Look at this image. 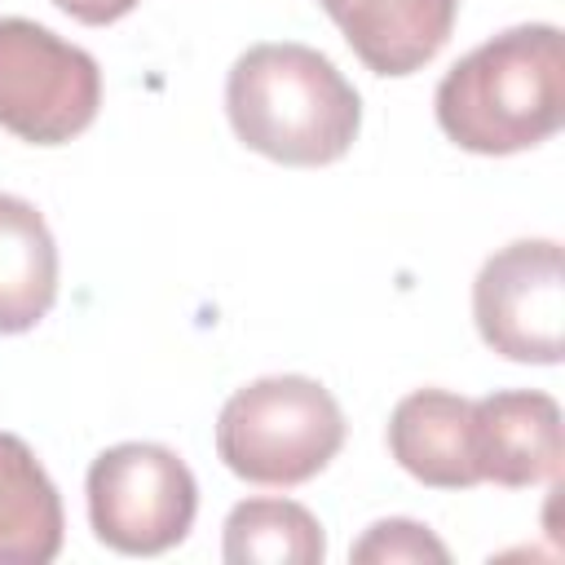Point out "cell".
<instances>
[{
	"mask_svg": "<svg viewBox=\"0 0 565 565\" xmlns=\"http://www.w3.org/2000/svg\"><path fill=\"white\" fill-rule=\"evenodd\" d=\"M53 4L62 13H71L75 22H84V26H110L124 13H132L141 0H53Z\"/></svg>",
	"mask_w": 565,
	"mask_h": 565,
	"instance_id": "14",
	"label": "cell"
},
{
	"mask_svg": "<svg viewBox=\"0 0 565 565\" xmlns=\"http://www.w3.org/2000/svg\"><path fill=\"white\" fill-rule=\"evenodd\" d=\"M62 530L57 486L22 437L0 433V565H49Z\"/></svg>",
	"mask_w": 565,
	"mask_h": 565,
	"instance_id": "11",
	"label": "cell"
},
{
	"mask_svg": "<svg viewBox=\"0 0 565 565\" xmlns=\"http://www.w3.org/2000/svg\"><path fill=\"white\" fill-rule=\"evenodd\" d=\"M225 115L247 150L287 168H322L353 146L362 97L327 53L282 40L252 44L230 66Z\"/></svg>",
	"mask_w": 565,
	"mask_h": 565,
	"instance_id": "2",
	"label": "cell"
},
{
	"mask_svg": "<svg viewBox=\"0 0 565 565\" xmlns=\"http://www.w3.org/2000/svg\"><path fill=\"white\" fill-rule=\"evenodd\" d=\"M393 459L424 486L468 490L481 481L472 459V402L446 388H415L388 415Z\"/></svg>",
	"mask_w": 565,
	"mask_h": 565,
	"instance_id": "9",
	"label": "cell"
},
{
	"mask_svg": "<svg viewBox=\"0 0 565 565\" xmlns=\"http://www.w3.org/2000/svg\"><path fill=\"white\" fill-rule=\"evenodd\" d=\"M340 446V402L309 375L252 380L216 415V455L252 486H300L318 477Z\"/></svg>",
	"mask_w": 565,
	"mask_h": 565,
	"instance_id": "3",
	"label": "cell"
},
{
	"mask_svg": "<svg viewBox=\"0 0 565 565\" xmlns=\"http://www.w3.org/2000/svg\"><path fill=\"white\" fill-rule=\"evenodd\" d=\"M322 556V525L296 499H243L225 516L230 565H318Z\"/></svg>",
	"mask_w": 565,
	"mask_h": 565,
	"instance_id": "12",
	"label": "cell"
},
{
	"mask_svg": "<svg viewBox=\"0 0 565 565\" xmlns=\"http://www.w3.org/2000/svg\"><path fill=\"white\" fill-rule=\"evenodd\" d=\"M318 4L375 75H411L428 66L446 49L459 13V0H318Z\"/></svg>",
	"mask_w": 565,
	"mask_h": 565,
	"instance_id": "8",
	"label": "cell"
},
{
	"mask_svg": "<svg viewBox=\"0 0 565 565\" xmlns=\"http://www.w3.org/2000/svg\"><path fill=\"white\" fill-rule=\"evenodd\" d=\"M441 132L472 154H516L565 119V44L552 22L490 35L463 53L433 97Z\"/></svg>",
	"mask_w": 565,
	"mask_h": 565,
	"instance_id": "1",
	"label": "cell"
},
{
	"mask_svg": "<svg viewBox=\"0 0 565 565\" xmlns=\"http://www.w3.org/2000/svg\"><path fill=\"white\" fill-rule=\"evenodd\" d=\"M57 300V243L35 203L0 190V335L31 331Z\"/></svg>",
	"mask_w": 565,
	"mask_h": 565,
	"instance_id": "10",
	"label": "cell"
},
{
	"mask_svg": "<svg viewBox=\"0 0 565 565\" xmlns=\"http://www.w3.org/2000/svg\"><path fill=\"white\" fill-rule=\"evenodd\" d=\"M472 318L481 340L508 362L556 366L561 362V243L516 238L486 256L472 282Z\"/></svg>",
	"mask_w": 565,
	"mask_h": 565,
	"instance_id": "6",
	"label": "cell"
},
{
	"mask_svg": "<svg viewBox=\"0 0 565 565\" xmlns=\"http://www.w3.org/2000/svg\"><path fill=\"white\" fill-rule=\"evenodd\" d=\"M472 459L481 481L503 490L556 481L565 459L556 397L539 388H503L472 402Z\"/></svg>",
	"mask_w": 565,
	"mask_h": 565,
	"instance_id": "7",
	"label": "cell"
},
{
	"mask_svg": "<svg viewBox=\"0 0 565 565\" xmlns=\"http://www.w3.org/2000/svg\"><path fill=\"white\" fill-rule=\"evenodd\" d=\"M102 106L93 53L31 18H0V128L31 146L79 137Z\"/></svg>",
	"mask_w": 565,
	"mask_h": 565,
	"instance_id": "5",
	"label": "cell"
},
{
	"mask_svg": "<svg viewBox=\"0 0 565 565\" xmlns=\"http://www.w3.org/2000/svg\"><path fill=\"white\" fill-rule=\"evenodd\" d=\"M353 561H450L446 543L419 525V521H406V516H388V521H375L358 543H353Z\"/></svg>",
	"mask_w": 565,
	"mask_h": 565,
	"instance_id": "13",
	"label": "cell"
},
{
	"mask_svg": "<svg viewBox=\"0 0 565 565\" xmlns=\"http://www.w3.org/2000/svg\"><path fill=\"white\" fill-rule=\"evenodd\" d=\"M93 534L124 556H159L177 547L199 512V486L185 459L154 441H119L88 468Z\"/></svg>",
	"mask_w": 565,
	"mask_h": 565,
	"instance_id": "4",
	"label": "cell"
}]
</instances>
